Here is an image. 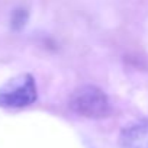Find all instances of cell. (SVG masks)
<instances>
[{
  "label": "cell",
  "instance_id": "1",
  "mask_svg": "<svg viewBox=\"0 0 148 148\" xmlns=\"http://www.w3.org/2000/svg\"><path fill=\"white\" fill-rule=\"evenodd\" d=\"M70 109L83 118L100 119L110 113V103L103 90L96 86H82L73 92L70 102Z\"/></svg>",
  "mask_w": 148,
  "mask_h": 148
},
{
  "label": "cell",
  "instance_id": "2",
  "mask_svg": "<svg viewBox=\"0 0 148 148\" xmlns=\"http://www.w3.org/2000/svg\"><path fill=\"white\" fill-rule=\"evenodd\" d=\"M38 92L31 74H19L0 87V108L21 109L36 100Z\"/></svg>",
  "mask_w": 148,
  "mask_h": 148
},
{
  "label": "cell",
  "instance_id": "3",
  "mask_svg": "<svg viewBox=\"0 0 148 148\" xmlns=\"http://www.w3.org/2000/svg\"><path fill=\"white\" fill-rule=\"evenodd\" d=\"M119 148H148V119L125 126L119 135Z\"/></svg>",
  "mask_w": 148,
  "mask_h": 148
},
{
  "label": "cell",
  "instance_id": "4",
  "mask_svg": "<svg viewBox=\"0 0 148 148\" xmlns=\"http://www.w3.org/2000/svg\"><path fill=\"white\" fill-rule=\"evenodd\" d=\"M28 22V12L23 10V9H18L13 12L12 15V19H10V23H12V28L15 31H19L22 29Z\"/></svg>",
  "mask_w": 148,
  "mask_h": 148
}]
</instances>
